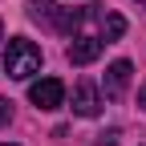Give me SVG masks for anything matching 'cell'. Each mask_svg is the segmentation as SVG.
I'll return each mask as SVG.
<instances>
[{
  "instance_id": "4",
  "label": "cell",
  "mask_w": 146,
  "mask_h": 146,
  "mask_svg": "<svg viewBox=\"0 0 146 146\" xmlns=\"http://www.w3.org/2000/svg\"><path fill=\"white\" fill-rule=\"evenodd\" d=\"M130 73H134V65H130V61H114V65L106 69L102 89H106V98H110V102H118V98L126 94V85H130Z\"/></svg>"
},
{
  "instance_id": "3",
  "label": "cell",
  "mask_w": 146,
  "mask_h": 146,
  "mask_svg": "<svg viewBox=\"0 0 146 146\" xmlns=\"http://www.w3.org/2000/svg\"><path fill=\"white\" fill-rule=\"evenodd\" d=\"M102 98H98V85L94 81H77L73 85V114L77 118H98Z\"/></svg>"
},
{
  "instance_id": "5",
  "label": "cell",
  "mask_w": 146,
  "mask_h": 146,
  "mask_svg": "<svg viewBox=\"0 0 146 146\" xmlns=\"http://www.w3.org/2000/svg\"><path fill=\"white\" fill-rule=\"evenodd\" d=\"M102 57V36H73L69 45V65H89Z\"/></svg>"
},
{
  "instance_id": "7",
  "label": "cell",
  "mask_w": 146,
  "mask_h": 146,
  "mask_svg": "<svg viewBox=\"0 0 146 146\" xmlns=\"http://www.w3.org/2000/svg\"><path fill=\"white\" fill-rule=\"evenodd\" d=\"M29 16H33L36 25H49V29H53L57 8H53V0H29Z\"/></svg>"
},
{
  "instance_id": "2",
  "label": "cell",
  "mask_w": 146,
  "mask_h": 146,
  "mask_svg": "<svg viewBox=\"0 0 146 146\" xmlns=\"http://www.w3.org/2000/svg\"><path fill=\"white\" fill-rule=\"evenodd\" d=\"M29 102L36 110H61L65 106V85L57 77H41V81H33L29 85Z\"/></svg>"
},
{
  "instance_id": "10",
  "label": "cell",
  "mask_w": 146,
  "mask_h": 146,
  "mask_svg": "<svg viewBox=\"0 0 146 146\" xmlns=\"http://www.w3.org/2000/svg\"><path fill=\"white\" fill-rule=\"evenodd\" d=\"M138 106H142V110H146V85H142V89H138Z\"/></svg>"
},
{
  "instance_id": "9",
  "label": "cell",
  "mask_w": 146,
  "mask_h": 146,
  "mask_svg": "<svg viewBox=\"0 0 146 146\" xmlns=\"http://www.w3.org/2000/svg\"><path fill=\"white\" fill-rule=\"evenodd\" d=\"M8 122H12V102L0 98V126H8Z\"/></svg>"
},
{
  "instance_id": "13",
  "label": "cell",
  "mask_w": 146,
  "mask_h": 146,
  "mask_svg": "<svg viewBox=\"0 0 146 146\" xmlns=\"http://www.w3.org/2000/svg\"><path fill=\"white\" fill-rule=\"evenodd\" d=\"M138 4H142V8H146V0H138Z\"/></svg>"
},
{
  "instance_id": "6",
  "label": "cell",
  "mask_w": 146,
  "mask_h": 146,
  "mask_svg": "<svg viewBox=\"0 0 146 146\" xmlns=\"http://www.w3.org/2000/svg\"><path fill=\"white\" fill-rule=\"evenodd\" d=\"M81 21H85V12H81V8H57V21H53V29H57V33H77Z\"/></svg>"
},
{
  "instance_id": "8",
  "label": "cell",
  "mask_w": 146,
  "mask_h": 146,
  "mask_svg": "<svg viewBox=\"0 0 146 146\" xmlns=\"http://www.w3.org/2000/svg\"><path fill=\"white\" fill-rule=\"evenodd\" d=\"M122 33H126V21H122L118 12H106V21H102V41L110 45V41H118Z\"/></svg>"
},
{
  "instance_id": "12",
  "label": "cell",
  "mask_w": 146,
  "mask_h": 146,
  "mask_svg": "<svg viewBox=\"0 0 146 146\" xmlns=\"http://www.w3.org/2000/svg\"><path fill=\"white\" fill-rule=\"evenodd\" d=\"M0 146H16V142H0Z\"/></svg>"
},
{
  "instance_id": "11",
  "label": "cell",
  "mask_w": 146,
  "mask_h": 146,
  "mask_svg": "<svg viewBox=\"0 0 146 146\" xmlns=\"http://www.w3.org/2000/svg\"><path fill=\"white\" fill-rule=\"evenodd\" d=\"M0 41H4V25H0Z\"/></svg>"
},
{
  "instance_id": "1",
  "label": "cell",
  "mask_w": 146,
  "mask_h": 146,
  "mask_svg": "<svg viewBox=\"0 0 146 146\" xmlns=\"http://www.w3.org/2000/svg\"><path fill=\"white\" fill-rule=\"evenodd\" d=\"M36 69H41V49H36L29 36H12L8 53H4V73L12 81H29Z\"/></svg>"
}]
</instances>
